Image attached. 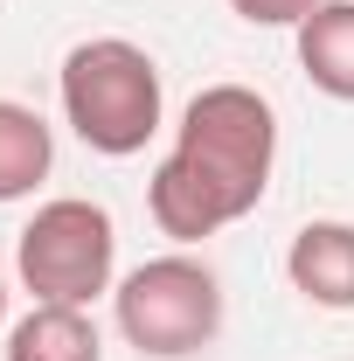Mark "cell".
<instances>
[{"label":"cell","instance_id":"obj_1","mask_svg":"<svg viewBox=\"0 0 354 361\" xmlns=\"http://www.w3.org/2000/svg\"><path fill=\"white\" fill-rule=\"evenodd\" d=\"M278 167V111L250 84H209L188 97L174 126V153L146 180V216L174 243H202L243 223Z\"/></svg>","mask_w":354,"mask_h":361},{"label":"cell","instance_id":"obj_2","mask_svg":"<svg viewBox=\"0 0 354 361\" xmlns=\"http://www.w3.org/2000/svg\"><path fill=\"white\" fill-rule=\"evenodd\" d=\"M56 97H63V118L70 133L84 139L90 153L104 160H133L146 153V139L160 133V63L146 56L126 35H90L63 56V77H56Z\"/></svg>","mask_w":354,"mask_h":361},{"label":"cell","instance_id":"obj_3","mask_svg":"<svg viewBox=\"0 0 354 361\" xmlns=\"http://www.w3.org/2000/svg\"><path fill=\"white\" fill-rule=\"evenodd\" d=\"M111 313H118L126 348H139L146 361H188L216 348L222 334V278L202 257L167 250V257H146L139 271L118 278Z\"/></svg>","mask_w":354,"mask_h":361},{"label":"cell","instance_id":"obj_4","mask_svg":"<svg viewBox=\"0 0 354 361\" xmlns=\"http://www.w3.org/2000/svg\"><path fill=\"white\" fill-rule=\"evenodd\" d=\"M14 271L35 292V306H90L97 292H111V271H118L111 209L84 195L42 202L28 229L14 236Z\"/></svg>","mask_w":354,"mask_h":361},{"label":"cell","instance_id":"obj_5","mask_svg":"<svg viewBox=\"0 0 354 361\" xmlns=\"http://www.w3.org/2000/svg\"><path fill=\"white\" fill-rule=\"evenodd\" d=\"M285 278L319 313H354V223H341V216L306 223L285 250Z\"/></svg>","mask_w":354,"mask_h":361},{"label":"cell","instance_id":"obj_6","mask_svg":"<svg viewBox=\"0 0 354 361\" xmlns=\"http://www.w3.org/2000/svg\"><path fill=\"white\" fill-rule=\"evenodd\" d=\"M292 35H299V70H306V84L326 90V97H341V104H354V0L312 7Z\"/></svg>","mask_w":354,"mask_h":361},{"label":"cell","instance_id":"obj_7","mask_svg":"<svg viewBox=\"0 0 354 361\" xmlns=\"http://www.w3.org/2000/svg\"><path fill=\"white\" fill-rule=\"evenodd\" d=\"M7 361H104V341L84 306H28L7 326Z\"/></svg>","mask_w":354,"mask_h":361},{"label":"cell","instance_id":"obj_8","mask_svg":"<svg viewBox=\"0 0 354 361\" xmlns=\"http://www.w3.org/2000/svg\"><path fill=\"white\" fill-rule=\"evenodd\" d=\"M56 167V133L42 126V111L0 97V202H21L35 195Z\"/></svg>","mask_w":354,"mask_h":361},{"label":"cell","instance_id":"obj_9","mask_svg":"<svg viewBox=\"0 0 354 361\" xmlns=\"http://www.w3.org/2000/svg\"><path fill=\"white\" fill-rule=\"evenodd\" d=\"M312 7H326V0H229V14L250 28H299Z\"/></svg>","mask_w":354,"mask_h":361},{"label":"cell","instance_id":"obj_10","mask_svg":"<svg viewBox=\"0 0 354 361\" xmlns=\"http://www.w3.org/2000/svg\"><path fill=\"white\" fill-rule=\"evenodd\" d=\"M0 326H7V285H0Z\"/></svg>","mask_w":354,"mask_h":361}]
</instances>
